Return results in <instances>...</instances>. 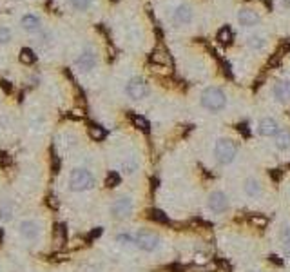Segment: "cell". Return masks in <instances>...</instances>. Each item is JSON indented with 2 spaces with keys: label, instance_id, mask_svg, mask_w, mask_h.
Listing matches in <instances>:
<instances>
[{
  "label": "cell",
  "instance_id": "obj_15",
  "mask_svg": "<svg viewBox=\"0 0 290 272\" xmlns=\"http://www.w3.org/2000/svg\"><path fill=\"white\" fill-rule=\"evenodd\" d=\"M274 147L278 149L279 153H286V151H290V131L281 129L278 134L274 136Z\"/></svg>",
  "mask_w": 290,
  "mask_h": 272
},
{
  "label": "cell",
  "instance_id": "obj_13",
  "mask_svg": "<svg viewBox=\"0 0 290 272\" xmlns=\"http://www.w3.org/2000/svg\"><path fill=\"white\" fill-rule=\"evenodd\" d=\"M274 98L281 103H290V82L288 80H278L274 84Z\"/></svg>",
  "mask_w": 290,
  "mask_h": 272
},
{
  "label": "cell",
  "instance_id": "obj_31",
  "mask_svg": "<svg viewBox=\"0 0 290 272\" xmlns=\"http://www.w3.org/2000/svg\"><path fill=\"white\" fill-rule=\"evenodd\" d=\"M46 202H47V205H49L51 209H58V200L54 198V196H47Z\"/></svg>",
  "mask_w": 290,
  "mask_h": 272
},
{
  "label": "cell",
  "instance_id": "obj_23",
  "mask_svg": "<svg viewBox=\"0 0 290 272\" xmlns=\"http://www.w3.org/2000/svg\"><path fill=\"white\" fill-rule=\"evenodd\" d=\"M69 4L75 9H78V11H85V9L91 8L93 0H69Z\"/></svg>",
  "mask_w": 290,
  "mask_h": 272
},
{
  "label": "cell",
  "instance_id": "obj_18",
  "mask_svg": "<svg viewBox=\"0 0 290 272\" xmlns=\"http://www.w3.org/2000/svg\"><path fill=\"white\" fill-rule=\"evenodd\" d=\"M20 232L25 239H35L38 236V227L33 222H24L20 225Z\"/></svg>",
  "mask_w": 290,
  "mask_h": 272
},
{
  "label": "cell",
  "instance_id": "obj_29",
  "mask_svg": "<svg viewBox=\"0 0 290 272\" xmlns=\"http://www.w3.org/2000/svg\"><path fill=\"white\" fill-rule=\"evenodd\" d=\"M0 165L2 167H8V165H11V156L6 153H0Z\"/></svg>",
  "mask_w": 290,
  "mask_h": 272
},
{
  "label": "cell",
  "instance_id": "obj_16",
  "mask_svg": "<svg viewBox=\"0 0 290 272\" xmlns=\"http://www.w3.org/2000/svg\"><path fill=\"white\" fill-rule=\"evenodd\" d=\"M20 25L27 33H35V31L40 29V20H38V17H35V15H25V17L22 18Z\"/></svg>",
  "mask_w": 290,
  "mask_h": 272
},
{
  "label": "cell",
  "instance_id": "obj_30",
  "mask_svg": "<svg viewBox=\"0 0 290 272\" xmlns=\"http://www.w3.org/2000/svg\"><path fill=\"white\" fill-rule=\"evenodd\" d=\"M51 169H53V173L56 174L58 169H60V160H58V156H51Z\"/></svg>",
  "mask_w": 290,
  "mask_h": 272
},
{
  "label": "cell",
  "instance_id": "obj_27",
  "mask_svg": "<svg viewBox=\"0 0 290 272\" xmlns=\"http://www.w3.org/2000/svg\"><path fill=\"white\" fill-rule=\"evenodd\" d=\"M118 181H120V176H118V174H114V173H111L107 176V180H105V183H107V187H114Z\"/></svg>",
  "mask_w": 290,
  "mask_h": 272
},
{
  "label": "cell",
  "instance_id": "obj_5",
  "mask_svg": "<svg viewBox=\"0 0 290 272\" xmlns=\"http://www.w3.org/2000/svg\"><path fill=\"white\" fill-rule=\"evenodd\" d=\"M241 193L249 202H261L267 194L265 181L261 180L257 174H249L241 181Z\"/></svg>",
  "mask_w": 290,
  "mask_h": 272
},
{
  "label": "cell",
  "instance_id": "obj_3",
  "mask_svg": "<svg viewBox=\"0 0 290 272\" xmlns=\"http://www.w3.org/2000/svg\"><path fill=\"white\" fill-rule=\"evenodd\" d=\"M238 153V144L228 136H223V138H218L214 144V158L220 165H230L236 161Z\"/></svg>",
  "mask_w": 290,
  "mask_h": 272
},
{
  "label": "cell",
  "instance_id": "obj_19",
  "mask_svg": "<svg viewBox=\"0 0 290 272\" xmlns=\"http://www.w3.org/2000/svg\"><path fill=\"white\" fill-rule=\"evenodd\" d=\"M54 241H56L58 245L66 243V225H62V223H56V225H54Z\"/></svg>",
  "mask_w": 290,
  "mask_h": 272
},
{
  "label": "cell",
  "instance_id": "obj_20",
  "mask_svg": "<svg viewBox=\"0 0 290 272\" xmlns=\"http://www.w3.org/2000/svg\"><path fill=\"white\" fill-rule=\"evenodd\" d=\"M153 62L154 64H160V66H163V64H169V55H167V51L165 49H158V51H154V55H153Z\"/></svg>",
  "mask_w": 290,
  "mask_h": 272
},
{
  "label": "cell",
  "instance_id": "obj_8",
  "mask_svg": "<svg viewBox=\"0 0 290 272\" xmlns=\"http://www.w3.org/2000/svg\"><path fill=\"white\" fill-rule=\"evenodd\" d=\"M125 93L131 100H143L145 96L149 95V87H147V82L140 76L136 78H131L125 86Z\"/></svg>",
  "mask_w": 290,
  "mask_h": 272
},
{
  "label": "cell",
  "instance_id": "obj_11",
  "mask_svg": "<svg viewBox=\"0 0 290 272\" xmlns=\"http://www.w3.org/2000/svg\"><path fill=\"white\" fill-rule=\"evenodd\" d=\"M194 18V11L189 4H180L172 11V24L174 25H189Z\"/></svg>",
  "mask_w": 290,
  "mask_h": 272
},
{
  "label": "cell",
  "instance_id": "obj_7",
  "mask_svg": "<svg viewBox=\"0 0 290 272\" xmlns=\"http://www.w3.org/2000/svg\"><path fill=\"white\" fill-rule=\"evenodd\" d=\"M134 212V198L133 196H122L111 207V214L116 220H125Z\"/></svg>",
  "mask_w": 290,
  "mask_h": 272
},
{
  "label": "cell",
  "instance_id": "obj_6",
  "mask_svg": "<svg viewBox=\"0 0 290 272\" xmlns=\"http://www.w3.org/2000/svg\"><path fill=\"white\" fill-rule=\"evenodd\" d=\"M95 185V176L91 174V171L87 169H75L69 176V187L75 193H82V191H89Z\"/></svg>",
  "mask_w": 290,
  "mask_h": 272
},
{
  "label": "cell",
  "instance_id": "obj_24",
  "mask_svg": "<svg viewBox=\"0 0 290 272\" xmlns=\"http://www.w3.org/2000/svg\"><path fill=\"white\" fill-rule=\"evenodd\" d=\"M89 134H91L93 140L100 142L105 136V131L102 127H98V125H91V127H89Z\"/></svg>",
  "mask_w": 290,
  "mask_h": 272
},
{
  "label": "cell",
  "instance_id": "obj_22",
  "mask_svg": "<svg viewBox=\"0 0 290 272\" xmlns=\"http://www.w3.org/2000/svg\"><path fill=\"white\" fill-rule=\"evenodd\" d=\"M11 214H13L11 203H8V202L0 203V220H2V222H6V220L11 218Z\"/></svg>",
  "mask_w": 290,
  "mask_h": 272
},
{
  "label": "cell",
  "instance_id": "obj_14",
  "mask_svg": "<svg viewBox=\"0 0 290 272\" xmlns=\"http://www.w3.org/2000/svg\"><path fill=\"white\" fill-rule=\"evenodd\" d=\"M76 66H78V69L83 71V73L95 69V66H96V55L93 53V51H83V53L78 57V60H76Z\"/></svg>",
  "mask_w": 290,
  "mask_h": 272
},
{
  "label": "cell",
  "instance_id": "obj_1",
  "mask_svg": "<svg viewBox=\"0 0 290 272\" xmlns=\"http://www.w3.org/2000/svg\"><path fill=\"white\" fill-rule=\"evenodd\" d=\"M199 102H201V107L209 113H220L227 107V95L221 87L216 86H209L201 91V96H199Z\"/></svg>",
  "mask_w": 290,
  "mask_h": 272
},
{
  "label": "cell",
  "instance_id": "obj_12",
  "mask_svg": "<svg viewBox=\"0 0 290 272\" xmlns=\"http://www.w3.org/2000/svg\"><path fill=\"white\" fill-rule=\"evenodd\" d=\"M238 22H240V25H243V28H254V25H257L261 22V17H259V13L254 11V9L243 8L238 13Z\"/></svg>",
  "mask_w": 290,
  "mask_h": 272
},
{
  "label": "cell",
  "instance_id": "obj_25",
  "mask_svg": "<svg viewBox=\"0 0 290 272\" xmlns=\"http://www.w3.org/2000/svg\"><path fill=\"white\" fill-rule=\"evenodd\" d=\"M218 38H220L221 42H223V44H228V42L232 40V33H230V29L228 28H223L220 31V35H218Z\"/></svg>",
  "mask_w": 290,
  "mask_h": 272
},
{
  "label": "cell",
  "instance_id": "obj_28",
  "mask_svg": "<svg viewBox=\"0 0 290 272\" xmlns=\"http://www.w3.org/2000/svg\"><path fill=\"white\" fill-rule=\"evenodd\" d=\"M133 122L138 129H147V122L143 118H140V116H133Z\"/></svg>",
  "mask_w": 290,
  "mask_h": 272
},
{
  "label": "cell",
  "instance_id": "obj_26",
  "mask_svg": "<svg viewBox=\"0 0 290 272\" xmlns=\"http://www.w3.org/2000/svg\"><path fill=\"white\" fill-rule=\"evenodd\" d=\"M11 40V31L8 28H0V44H8Z\"/></svg>",
  "mask_w": 290,
  "mask_h": 272
},
{
  "label": "cell",
  "instance_id": "obj_32",
  "mask_svg": "<svg viewBox=\"0 0 290 272\" xmlns=\"http://www.w3.org/2000/svg\"><path fill=\"white\" fill-rule=\"evenodd\" d=\"M0 86H2V89H4L6 93H11V86H9L8 80H0Z\"/></svg>",
  "mask_w": 290,
  "mask_h": 272
},
{
  "label": "cell",
  "instance_id": "obj_21",
  "mask_svg": "<svg viewBox=\"0 0 290 272\" xmlns=\"http://www.w3.org/2000/svg\"><path fill=\"white\" fill-rule=\"evenodd\" d=\"M35 60H37V57H35V53L29 47H24V49L20 51V62L25 64V66H29V64H33Z\"/></svg>",
  "mask_w": 290,
  "mask_h": 272
},
{
  "label": "cell",
  "instance_id": "obj_9",
  "mask_svg": "<svg viewBox=\"0 0 290 272\" xmlns=\"http://www.w3.org/2000/svg\"><path fill=\"white\" fill-rule=\"evenodd\" d=\"M276 239H278V247L281 254L285 256V260H290V222H283L278 227Z\"/></svg>",
  "mask_w": 290,
  "mask_h": 272
},
{
  "label": "cell",
  "instance_id": "obj_10",
  "mask_svg": "<svg viewBox=\"0 0 290 272\" xmlns=\"http://www.w3.org/2000/svg\"><path fill=\"white\" fill-rule=\"evenodd\" d=\"M279 131H281V125H279L278 120L272 118V116H265V118H261L259 122H257V132H259V136H263V138H274Z\"/></svg>",
  "mask_w": 290,
  "mask_h": 272
},
{
  "label": "cell",
  "instance_id": "obj_2",
  "mask_svg": "<svg viewBox=\"0 0 290 272\" xmlns=\"http://www.w3.org/2000/svg\"><path fill=\"white\" fill-rule=\"evenodd\" d=\"M134 239V249L141 252H156L163 247L162 236L158 234L153 229H138L133 234Z\"/></svg>",
  "mask_w": 290,
  "mask_h": 272
},
{
  "label": "cell",
  "instance_id": "obj_4",
  "mask_svg": "<svg viewBox=\"0 0 290 272\" xmlns=\"http://www.w3.org/2000/svg\"><path fill=\"white\" fill-rule=\"evenodd\" d=\"M232 209V203L228 194L221 189H212L211 193L207 194V210L212 216H227Z\"/></svg>",
  "mask_w": 290,
  "mask_h": 272
},
{
  "label": "cell",
  "instance_id": "obj_34",
  "mask_svg": "<svg viewBox=\"0 0 290 272\" xmlns=\"http://www.w3.org/2000/svg\"><path fill=\"white\" fill-rule=\"evenodd\" d=\"M245 272H261V270H257V268H247Z\"/></svg>",
  "mask_w": 290,
  "mask_h": 272
},
{
  "label": "cell",
  "instance_id": "obj_17",
  "mask_svg": "<svg viewBox=\"0 0 290 272\" xmlns=\"http://www.w3.org/2000/svg\"><path fill=\"white\" fill-rule=\"evenodd\" d=\"M267 45V38L263 35H252L247 38V47L252 51H261Z\"/></svg>",
  "mask_w": 290,
  "mask_h": 272
},
{
  "label": "cell",
  "instance_id": "obj_33",
  "mask_svg": "<svg viewBox=\"0 0 290 272\" xmlns=\"http://www.w3.org/2000/svg\"><path fill=\"white\" fill-rule=\"evenodd\" d=\"M283 6H286V8H290V0H281Z\"/></svg>",
  "mask_w": 290,
  "mask_h": 272
}]
</instances>
